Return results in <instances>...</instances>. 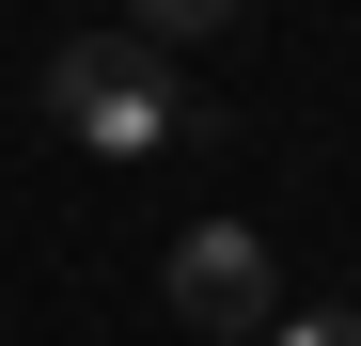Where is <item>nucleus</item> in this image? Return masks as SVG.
<instances>
[{"label": "nucleus", "mask_w": 361, "mask_h": 346, "mask_svg": "<svg viewBox=\"0 0 361 346\" xmlns=\"http://www.w3.org/2000/svg\"><path fill=\"white\" fill-rule=\"evenodd\" d=\"M47 126L79 157H157V142H204V110L173 95L142 32H79V47H47Z\"/></svg>", "instance_id": "f257e3e1"}, {"label": "nucleus", "mask_w": 361, "mask_h": 346, "mask_svg": "<svg viewBox=\"0 0 361 346\" xmlns=\"http://www.w3.org/2000/svg\"><path fill=\"white\" fill-rule=\"evenodd\" d=\"M173 315H189L204 346H267L283 330V268L252 220H204V237H173Z\"/></svg>", "instance_id": "f03ea898"}, {"label": "nucleus", "mask_w": 361, "mask_h": 346, "mask_svg": "<svg viewBox=\"0 0 361 346\" xmlns=\"http://www.w3.org/2000/svg\"><path fill=\"white\" fill-rule=\"evenodd\" d=\"M220 16H235V0H142V47H204Z\"/></svg>", "instance_id": "7ed1b4c3"}, {"label": "nucleus", "mask_w": 361, "mask_h": 346, "mask_svg": "<svg viewBox=\"0 0 361 346\" xmlns=\"http://www.w3.org/2000/svg\"><path fill=\"white\" fill-rule=\"evenodd\" d=\"M267 346H361V315H283Z\"/></svg>", "instance_id": "20e7f679"}]
</instances>
